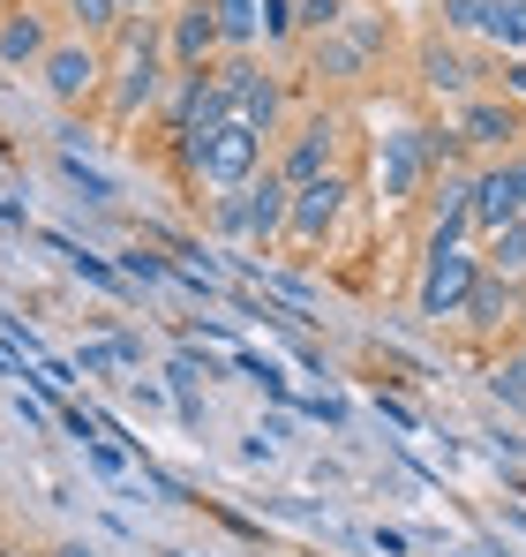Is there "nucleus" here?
Segmentation results:
<instances>
[{
	"label": "nucleus",
	"instance_id": "nucleus-1",
	"mask_svg": "<svg viewBox=\"0 0 526 557\" xmlns=\"http://www.w3.org/2000/svg\"><path fill=\"white\" fill-rule=\"evenodd\" d=\"M180 159H188V174H196L203 188L234 196V188L256 182L263 136L249 128V121H211V128H188V136H180Z\"/></svg>",
	"mask_w": 526,
	"mask_h": 557
},
{
	"label": "nucleus",
	"instance_id": "nucleus-2",
	"mask_svg": "<svg viewBox=\"0 0 526 557\" xmlns=\"http://www.w3.org/2000/svg\"><path fill=\"white\" fill-rule=\"evenodd\" d=\"M286 203H293V188L278 182V174H256L249 188H234V196L211 203V226L241 234V242H278L286 234Z\"/></svg>",
	"mask_w": 526,
	"mask_h": 557
},
{
	"label": "nucleus",
	"instance_id": "nucleus-3",
	"mask_svg": "<svg viewBox=\"0 0 526 557\" xmlns=\"http://www.w3.org/2000/svg\"><path fill=\"white\" fill-rule=\"evenodd\" d=\"M443 136H429V128H391L384 144H376V182H384V203H414L422 196V174L429 166H443Z\"/></svg>",
	"mask_w": 526,
	"mask_h": 557
},
{
	"label": "nucleus",
	"instance_id": "nucleus-4",
	"mask_svg": "<svg viewBox=\"0 0 526 557\" xmlns=\"http://www.w3.org/2000/svg\"><path fill=\"white\" fill-rule=\"evenodd\" d=\"M474 278H481V257L474 249H459V242H443L429 249V264H422V286H414V301H422V317H459L466 309V294H474Z\"/></svg>",
	"mask_w": 526,
	"mask_h": 557
},
{
	"label": "nucleus",
	"instance_id": "nucleus-5",
	"mask_svg": "<svg viewBox=\"0 0 526 557\" xmlns=\"http://www.w3.org/2000/svg\"><path fill=\"white\" fill-rule=\"evenodd\" d=\"M211 91H218V106H226V121H249L256 136H271V121H278V84H263L256 61H218L211 69Z\"/></svg>",
	"mask_w": 526,
	"mask_h": 557
},
{
	"label": "nucleus",
	"instance_id": "nucleus-6",
	"mask_svg": "<svg viewBox=\"0 0 526 557\" xmlns=\"http://www.w3.org/2000/svg\"><path fill=\"white\" fill-rule=\"evenodd\" d=\"M38 76H46V98L53 106H84V98H98V84H105V53H98V38H68V46H53L46 61H38Z\"/></svg>",
	"mask_w": 526,
	"mask_h": 557
},
{
	"label": "nucleus",
	"instance_id": "nucleus-7",
	"mask_svg": "<svg viewBox=\"0 0 526 557\" xmlns=\"http://www.w3.org/2000/svg\"><path fill=\"white\" fill-rule=\"evenodd\" d=\"M519 219H526V159L504 151L489 174H474V226H481V234H504V226H519Z\"/></svg>",
	"mask_w": 526,
	"mask_h": 557
},
{
	"label": "nucleus",
	"instance_id": "nucleus-8",
	"mask_svg": "<svg viewBox=\"0 0 526 557\" xmlns=\"http://www.w3.org/2000/svg\"><path fill=\"white\" fill-rule=\"evenodd\" d=\"M339 211H347V174H324V182L293 188V203H286V242H293V249H324L331 226H339Z\"/></svg>",
	"mask_w": 526,
	"mask_h": 557
},
{
	"label": "nucleus",
	"instance_id": "nucleus-9",
	"mask_svg": "<svg viewBox=\"0 0 526 557\" xmlns=\"http://www.w3.org/2000/svg\"><path fill=\"white\" fill-rule=\"evenodd\" d=\"M331 151H339V113H316V121H301V136H293V151L271 166L286 188H309L331 174Z\"/></svg>",
	"mask_w": 526,
	"mask_h": 557
},
{
	"label": "nucleus",
	"instance_id": "nucleus-10",
	"mask_svg": "<svg viewBox=\"0 0 526 557\" xmlns=\"http://www.w3.org/2000/svg\"><path fill=\"white\" fill-rule=\"evenodd\" d=\"M376 46H384V30L347 15L339 30H324V38H316V69H324V76H339V84H361V76H368V61H376Z\"/></svg>",
	"mask_w": 526,
	"mask_h": 557
},
{
	"label": "nucleus",
	"instance_id": "nucleus-11",
	"mask_svg": "<svg viewBox=\"0 0 526 557\" xmlns=\"http://www.w3.org/2000/svg\"><path fill=\"white\" fill-rule=\"evenodd\" d=\"M159 84H166V76H159V38H151V30H128V61H121V84H113V113L136 121V113L159 98Z\"/></svg>",
	"mask_w": 526,
	"mask_h": 557
},
{
	"label": "nucleus",
	"instance_id": "nucleus-12",
	"mask_svg": "<svg viewBox=\"0 0 526 557\" xmlns=\"http://www.w3.org/2000/svg\"><path fill=\"white\" fill-rule=\"evenodd\" d=\"M174 69L188 76V69H203L211 53H218V23H211V0H180V15H174Z\"/></svg>",
	"mask_w": 526,
	"mask_h": 557
},
{
	"label": "nucleus",
	"instance_id": "nucleus-13",
	"mask_svg": "<svg viewBox=\"0 0 526 557\" xmlns=\"http://www.w3.org/2000/svg\"><path fill=\"white\" fill-rule=\"evenodd\" d=\"M46 53H53L46 15H38V8H8V15H0V61H8V69H38Z\"/></svg>",
	"mask_w": 526,
	"mask_h": 557
},
{
	"label": "nucleus",
	"instance_id": "nucleus-14",
	"mask_svg": "<svg viewBox=\"0 0 526 557\" xmlns=\"http://www.w3.org/2000/svg\"><path fill=\"white\" fill-rule=\"evenodd\" d=\"M466 219H474V182H437V203H429V249H443V242H459L466 234Z\"/></svg>",
	"mask_w": 526,
	"mask_h": 557
},
{
	"label": "nucleus",
	"instance_id": "nucleus-15",
	"mask_svg": "<svg viewBox=\"0 0 526 557\" xmlns=\"http://www.w3.org/2000/svg\"><path fill=\"white\" fill-rule=\"evenodd\" d=\"M459 317H466L474 332H497V324L512 317V278L481 264V278H474V294H466V309H459Z\"/></svg>",
	"mask_w": 526,
	"mask_h": 557
},
{
	"label": "nucleus",
	"instance_id": "nucleus-16",
	"mask_svg": "<svg viewBox=\"0 0 526 557\" xmlns=\"http://www.w3.org/2000/svg\"><path fill=\"white\" fill-rule=\"evenodd\" d=\"M459 136H466V144H481V151H497V144H512V136H519V113H512V106H497V98H474V106H466V121H459Z\"/></svg>",
	"mask_w": 526,
	"mask_h": 557
},
{
	"label": "nucleus",
	"instance_id": "nucleus-17",
	"mask_svg": "<svg viewBox=\"0 0 526 557\" xmlns=\"http://www.w3.org/2000/svg\"><path fill=\"white\" fill-rule=\"evenodd\" d=\"M489 392H497L504 407H519V414H526V347H512V355L489 370Z\"/></svg>",
	"mask_w": 526,
	"mask_h": 557
},
{
	"label": "nucleus",
	"instance_id": "nucleus-18",
	"mask_svg": "<svg viewBox=\"0 0 526 557\" xmlns=\"http://www.w3.org/2000/svg\"><path fill=\"white\" fill-rule=\"evenodd\" d=\"M489 272H504V278L526 272V219H519V226H504V234H489Z\"/></svg>",
	"mask_w": 526,
	"mask_h": 557
},
{
	"label": "nucleus",
	"instance_id": "nucleus-19",
	"mask_svg": "<svg viewBox=\"0 0 526 557\" xmlns=\"http://www.w3.org/2000/svg\"><path fill=\"white\" fill-rule=\"evenodd\" d=\"M422 76H429V91H466V61H459V53H443V46L422 53Z\"/></svg>",
	"mask_w": 526,
	"mask_h": 557
},
{
	"label": "nucleus",
	"instance_id": "nucleus-20",
	"mask_svg": "<svg viewBox=\"0 0 526 557\" xmlns=\"http://www.w3.org/2000/svg\"><path fill=\"white\" fill-rule=\"evenodd\" d=\"M68 15L84 23V38H105V30H121V8H113V0H68Z\"/></svg>",
	"mask_w": 526,
	"mask_h": 557
},
{
	"label": "nucleus",
	"instance_id": "nucleus-21",
	"mask_svg": "<svg viewBox=\"0 0 526 557\" xmlns=\"http://www.w3.org/2000/svg\"><path fill=\"white\" fill-rule=\"evenodd\" d=\"M309 38H324V30H339L347 23V0H301V15H293Z\"/></svg>",
	"mask_w": 526,
	"mask_h": 557
},
{
	"label": "nucleus",
	"instance_id": "nucleus-22",
	"mask_svg": "<svg viewBox=\"0 0 526 557\" xmlns=\"http://www.w3.org/2000/svg\"><path fill=\"white\" fill-rule=\"evenodd\" d=\"M481 23H489L497 38H526V0H497V8H481Z\"/></svg>",
	"mask_w": 526,
	"mask_h": 557
},
{
	"label": "nucleus",
	"instance_id": "nucleus-23",
	"mask_svg": "<svg viewBox=\"0 0 526 557\" xmlns=\"http://www.w3.org/2000/svg\"><path fill=\"white\" fill-rule=\"evenodd\" d=\"M293 30V8L286 0H263V38H286Z\"/></svg>",
	"mask_w": 526,
	"mask_h": 557
},
{
	"label": "nucleus",
	"instance_id": "nucleus-24",
	"mask_svg": "<svg viewBox=\"0 0 526 557\" xmlns=\"http://www.w3.org/2000/svg\"><path fill=\"white\" fill-rule=\"evenodd\" d=\"M53 557H98V550H90V543H61Z\"/></svg>",
	"mask_w": 526,
	"mask_h": 557
},
{
	"label": "nucleus",
	"instance_id": "nucleus-25",
	"mask_svg": "<svg viewBox=\"0 0 526 557\" xmlns=\"http://www.w3.org/2000/svg\"><path fill=\"white\" fill-rule=\"evenodd\" d=\"M113 8H121V15H143V8H151V0H113Z\"/></svg>",
	"mask_w": 526,
	"mask_h": 557
},
{
	"label": "nucleus",
	"instance_id": "nucleus-26",
	"mask_svg": "<svg viewBox=\"0 0 526 557\" xmlns=\"http://www.w3.org/2000/svg\"><path fill=\"white\" fill-rule=\"evenodd\" d=\"M512 91H519V98H526V61H519V69H512Z\"/></svg>",
	"mask_w": 526,
	"mask_h": 557
},
{
	"label": "nucleus",
	"instance_id": "nucleus-27",
	"mask_svg": "<svg viewBox=\"0 0 526 557\" xmlns=\"http://www.w3.org/2000/svg\"><path fill=\"white\" fill-rule=\"evenodd\" d=\"M0 557H23V550H0Z\"/></svg>",
	"mask_w": 526,
	"mask_h": 557
}]
</instances>
